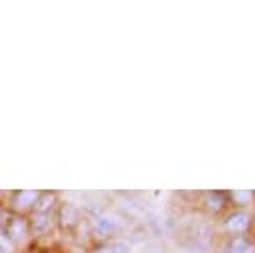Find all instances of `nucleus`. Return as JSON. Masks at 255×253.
<instances>
[{
    "mask_svg": "<svg viewBox=\"0 0 255 253\" xmlns=\"http://www.w3.org/2000/svg\"><path fill=\"white\" fill-rule=\"evenodd\" d=\"M8 235H10V239H14V241L24 239V237L28 235V225H26V221L20 219V217L12 219L10 225H8Z\"/></svg>",
    "mask_w": 255,
    "mask_h": 253,
    "instance_id": "obj_1",
    "label": "nucleus"
},
{
    "mask_svg": "<svg viewBox=\"0 0 255 253\" xmlns=\"http://www.w3.org/2000/svg\"><path fill=\"white\" fill-rule=\"evenodd\" d=\"M36 201H38V191H20V193L16 195L14 205H16V209H28V207H32Z\"/></svg>",
    "mask_w": 255,
    "mask_h": 253,
    "instance_id": "obj_2",
    "label": "nucleus"
},
{
    "mask_svg": "<svg viewBox=\"0 0 255 253\" xmlns=\"http://www.w3.org/2000/svg\"><path fill=\"white\" fill-rule=\"evenodd\" d=\"M227 229H231V231H241V229H245V225H247V215H243V213H235V215H231V219H227Z\"/></svg>",
    "mask_w": 255,
    "mask_h": 253,
    "instance_id": "obj_3",
    "label": "nucleus"
},
{
    "mask_svg": "<svg viewBox=\"0 0 255 253\" xmlns=\"http://www.w3.org/2000/svg\"><path fill=\"white\" fill-rule=\"evenodd\" d=\"M96 229L102 231V233H114V229H116V219H114V217H108V215L98 217V219H96Z\"/></svg>",
    "mask_w": 255,
    "mask_h": 253,
    "instance_id": "obj_4",
    "label": "nucleus"
},
{
    "mask_svg": "<svg viewBox=\"0 0 255 253\" xmlns=\"http://www.w3.org/2000/svg\"><path fill=\"white\" fill-rule=\"evenodd\" d=\"M129 251V245L126 241H114L106 247H102L98 253H128Z\"/></svg>",
    "mask_w": 255,
    "mask_h": 253,
    "instance_id": "obj_5",
    "label": "nucleus"
},
{
    "mask_svg": "<svg viewBox=\"0 0 255 253\" xmlns=\"http://www.w3.org/2000/svg\"><path fill=\"white\" fill-rule=\"evenodd\" d=\"M76 219H78L76 209H74L72 205H64V207H62V223H64V225H72Z\"/></svg>",
    "mask_w": 255,
    "mask_h": 253,
    "instance_id": "obj_6",
    "label": "nucleus"
},
{
    "mask_svg": "<svg viewBox=\"0 0 255 253\" xmlns=\"http://www.w3.org/2000/svg\"><path fill=\"white\" fill-rule=\"evenodd\" d=\"M52 201H54V195H46L44 199H40L38 201V213H48V209L52 207Z\"/></svg>",
    "mask_w": 255,
    "mask_h": 253,
    "instance_id": "obj_7",
    "label": "nucleus"
},
{
    "mask_svg": "<svg viewBox=\"0 0 255 253\" xmlns=\"http://www.w3.org/2000/svg\"><path fill=\"white\" fill-rule=\"evenodd\" d=\"M46 225H48V213H36V217H34V229L42 231Z\"/></svg>",
    "mask_w": 255,
    "mask_h": 253,
    "instance_id": "obj_8",
    "label": "nucleus"
},
{
    "mask_svg": "<svg viewBox=\"0 0 255 253\" xmlns=\"http://www.w3.org/2000/svg\"><path fill=\"white\" fill-rule=\"evenodd\" d=\"M0 253H12V241L0 233Z\"/></svg>",
    "mask_w": 255,
    "mask_h": 253,
    "instance_id": "obj_9",
    "label": "nucleus"
}]
</instances>
